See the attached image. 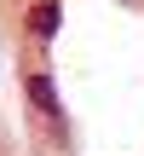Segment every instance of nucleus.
Returning a JSON list of instances; mask_svg holds the SVG:
<instances>
[{
  "label": "nucleus",
  "instance_id": "nucleus-2",
  "mask_svg": "<svg viewBox=\"0 0 144 156\" xmlns=\"http://www.w3.org/2000/svg\"><path fill=\"white\" fill-rule=\"evenodd\" d=\"M58 29H63V0H35L29 6V35L35 41H52Z\"/></svg>",
  "mask_w": 144,
  "mask_h": 156
},
{
  "label": "nucleus",
  "instance_id": "nucleus-3",
  "mask_svg": "<svg viewBox=\"0 0 144 156\" xmlns=\"http://www.w3.org/2000/svg\"><path fill=\"white\" fill-rule=\"evenodd\" d=\"M121 6H127V12H144V0H121Z\"/></svg>",
  "mask_w": 144,
  "mask_h": 156
},
{
  "label": "nucleus",
  "instance_id": "nucleus-1",
  "mask_svg": "<svg viewBox=\"0 0 144 156\" xmlns=\"http://www.w3.org/2000/svg\"><path fill=\"white\" fill-rule=\"evenodd\" d=\"M23 98H29V110H35V116H46L58 133L69 127V122H63V98H58V81H52L46 69H29V75H23Z\"/></svg>",
  "mask_w": 144,
  "mask_h": 156
}]
</instances>
